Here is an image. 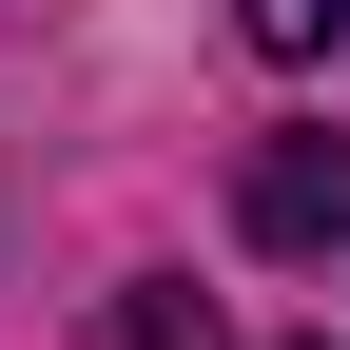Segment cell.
<instances>
[{"mask_svg": "<svg viewBox=\"0 0 350 350\" xmlns=\"http://www.w3.org/2000/svg\"><path fill=\"white\" fill-rule=\"evenodd\" d=\"M234 234L253 253H312V234H350V137H273L234 175Z\"/></svg>", "mask_w": 350, "mask_h": 350, "instance_id": "obj_1", "label": "cell"}, {"mask_svg": "<svg viewBox=\"0 0 350 350\" xmlns=\"http://www.w3.org/2000/svg\"><path fill=\"white\" fill-rule=\"evenodd\" d=\"M234 20H253V59H331V39H350V0H234Z\"/></svg>", "mask_w": 350, "mask_h": 350, "instance_id": "obj_3", "label": "cell"}, {"mask_svg": "<svg viewBox=\"0 0 350 350\" xmlns=\"http://www.w3.org/2000/svg\"><path fill=\"white\" fill-rule=\"evenodd\" d=\"M98 350H214V312H195V292H117Z\"/></svg>", "mask_w": 350, "mask_h": 350, "instance_id": "obj_2", "label": "cell"}]
</instances>
